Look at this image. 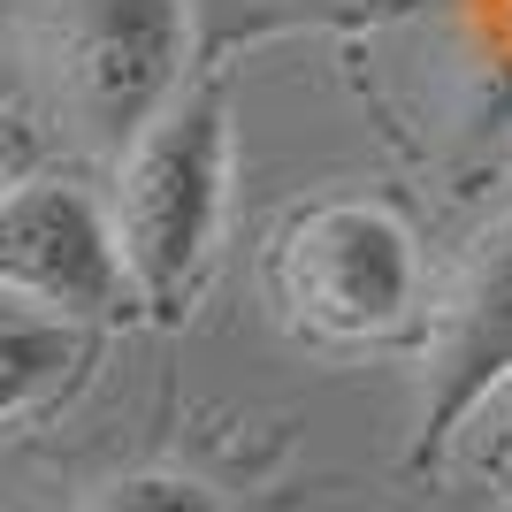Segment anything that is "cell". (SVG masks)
Listing matches in <instances>:
<instances>
[{
	"label": "cell",
	"mask_w": 512,
	"mask_h": 512,
	"mask_svg": "<svg viewBox=\"0 0 512 512\" xmlns=\"http://www.w3.org/2000/svg\"><path fill=\"white\" fill-rule=\"evenodd\" d=\"M192 54L184 0H62L54 16V85L92 146L123 153L176 100Z\"/></svg>",
	"instance_id": "3957f363"
},
{
	"label": "cell",
	"mask_w": 512,
	"mask_h": 512,
	"mask_svg": "<svg viewBox=\"0 0 512 512\" xmlns=\"http://www.w3.org/2000/svg\"><path fill=\"white\" fill-rule=\"evenodd\" d=\"M0 291L77 329H100L138 306L107 207L69 176H23L0 192Z\"/></svg>",
	"instance_id": "277c9868"
},
{
	"label": "cell",
	"mask_w": 512,
	"mask_h": 512,
	"mask_svg": "<svg viewBox=\"0 0 512 512\" xmlns=\"http://www.w3.org/2000/svg\"><path fill=\"white\" fill-rule=\"evenodd\" d=\"M92 337L77 321L62 314H39V306H23L0 291V428L23 421V413L54 406L69 383H77V367H85Z\"/></svg>",
	"instance_id": "8992f818"
},
{
	"label": "cell",
	"mask_w": 512,
	"mask_h": 512,
	"mask_svg": "<svg viewBox=\"0 0 512 512\" xmlns=\"http://www.w3.org/2000/svg\"><path fill=\"white\" fill-rule=\"evenodd\" d=\"M85 512H222V497L207 482H192V474H176V467H138V474L100 482Z\"/></svg>",
	"instance_id": "52a82bcc"
},
{
	"label": "cell",
	"mask_w": 512,
	"mask_h": 512,
	"mask_svg": "<svg viewBox=\"0 0 512 512\" xmlns=\"http://www.w3.org/2000/svg\"><path fill=\"white\" fill-rule=\"evenodd\" d=\"M497 383H512V214L497 222L444 299L428 314V383H421V428H413V459H444V444L482 413Z\"/></svg>",
	"instance_id": "5b68a950"
},
{
	"label": "cell",
	"mask_w": 512,
	"mask_h": 512,
	"mask_svg": "<svg viewBox=\"0 0 512 512\" xmlns=\"http://www.w3.org/2000/svg\"><path fill=\"white\" fill-rule=\"evenodd\" d=\"M276 314L321 344H383L421 314V245L383 199H321L276 230Z\"/></svg>",
	"instance_id": "7a4b0ae2"
},
{
	"label": "cell",
	"mask_w": 512,
	"mask_h": 512,
	"mask_svg": "<svg viewBox=\"0 0 512 512\" xmlns=\"http://www.w3.org/2000/svg\"><path fill=\"white\" fill-rule=\"evenodd\" d=\"M222 214H230V92L192 85L123 146V176L107 199V230L146 314L176 321L192 306L222 245Z\"/></svg>",
	"instance_id": "6da1fadb"
},
{
	"label": "cell",
	"mask_w": 512,
	"mask_h": 512,
	"mask_svg": "<svg viewBox=\"0 0 512 512\" xmlns=\"http://www.w3.org/2000/svg\"><path fill=\"white\" fill-rule=\"evenodd\" d=\"M0 192H8V138H0Z\"/></svg>",
	"instance_id": "ba28073f"
}]
</instances>
